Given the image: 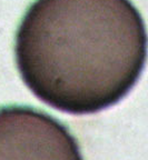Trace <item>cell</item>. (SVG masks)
<instances>
[{"mask_svg": "<svg viewBox=\"0 0 148 160\" xmlns=\"http://www.w3.org/2000/svg\"><path fill=\"white\" fill-rule=\"evenodd\" d=\"M147 48L145 23L130 0H36L18 28L15 53L36 97L88 115L133 89Z\"/></svg>", "mask_w": 148, "mask_h": 160, "instance_id": "1", "label": "cell"}, {"mask_svg": "<svg viewBox=\"0 0 148 160\" xmlns=\"http://www.w3.org/2000/svg\"><path fill=\"white\" fill-rule=\"evenodd\" d=\"M0 160H84L67 127L23 106L0 108Z\"/></svg>", "mask_w": 148, "mask_h": 160, "instance_id": "2", "label": "cell"}]
</instances>
